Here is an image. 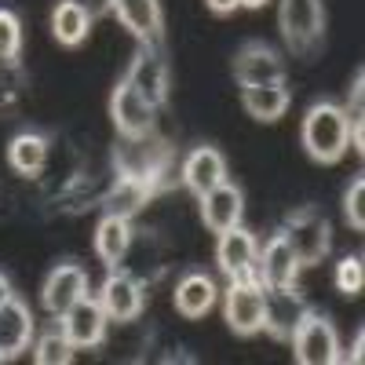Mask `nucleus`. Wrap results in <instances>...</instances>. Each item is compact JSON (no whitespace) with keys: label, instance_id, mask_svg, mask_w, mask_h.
<instances>
[{"label":"nucleus","instance_id":"1a4fd4ad","mask_svg":"<svg viewBox=\"0 0 365 365\" xmlns=\"http://www.w3.org/2000/svg\"><path fill=\"white\" fill-rule=\"evenodd\" d=\"M230 70H234V81L241 88H256V84H274V81H285L289 70H285V55L278 48H270L267 41H245L234 58H230Z\"/></svg>","mask_w":365,"mask_h":365},{"label":"nucleus","instance_id":"a211bd4d","mask_svg":"<svg viewBox=\"0 0 365 365\" xmlns=\"http://www.w3.org/2000/svg\"><path fill=\"white\" fill-rule=\"evenodd\" d=\"M223 179H227V158H223V150L208 146V143L205 146H194L190 154L179 161V182L194 197H201L212 187H220Z\"/></svg>","mask_w":365,"mask_h":365},{"label":"nucleus","instance_id":"2f4dec72","mask_svg":"<svg viewBox=\"0 0 365 365\" xmlns=\"http://www.w3.org/2000/svg\"><path fill=\"white\" fill-rule=\"evenodd\" d=\"M205 8L212 11V15H220V19H227V15H234L241 4L237 0H205Z\"/></svg>","mask_w":365,"mask_h":365},{"label":"nucleus","instance_id":"b1692460","mask_svg":"<svg viewBox=\"0 0 365 365\" xmlns=\"http://www.w3.org/2000/svg\"><path fill=\"white\" fill-rule=\"evenodd\" d=\"M91 26H96V15L77 0H58L51 11V37L63 48H81L91 37Z\"/></svg>","mask_w":365,"mask_h":365},{"label":"nucleus","instance_id":"c9c22d12","mask_svg":"<svg viewBox=\"0 0 365 365\" xmlns=\"http://www.w3.org/2000/svg\"><path fill=\"white\" fill-rule=\"evenodd\" d=\"M237 4H241V8H249V11H259V8L270 4V0H237Z\"/></svg>","mask_w":365,"mask_h":365},{"label":"nucleus","instance_id":"5701e85b","mask_svg":"<svg viewBox=\"0 0 365 365\" xmlns=\"http://www.w3.org/2000/svg\"><path fill=\"white\" fill-rule=\"evenodd\" d=\"M292 103L289 81H274V84H256V88H241V106L252 120H263V125H274L282 120L285 110Z\"/></svg>","mask_w":365,"mask_h":365},{"label":"nucleus","instance_id":"6e6552de","mask_svg":"<svg viewBox=\"0 0 365 365\" xmlns=\"http://www.w3.org/2000/svg\"><path fill=\"white\" fill-rule=\"evenodd\" d=\"M110 120L120 139H146L158 128V106H150L139 91L120 77L110 91Z\"/></svg>","mask_w":365,"mask_h":365},{"label":"nucleus","instance_id":"c756f323","mask_svg":"<svg viewBox=\"0 0 365 365\" xmlns=\"http://www.w3.org/2000/svg\"><path fill=\"white\" fill-rule=\"evenodd\" d=\"M22 55V19L11 8H0V58Z\"/></svg>","mask_w":365,"mask_h":365},{"label":"nucleus","instance_id":"72a5a7b5","mask_svg":"<svg viewBox=\"0 0 365 365\" xmlns=\"http://www.w3.org/2000/svg\"><path fill=\"white\" fill-rule=\"evenodd\" d=\"M77 4H84L91 15H103V11H110V0H77Z\"/></svg>","mask_w":365,"mask_h":365},{"label":"nucleus","instance_id":"f3484780","mask_svg":"<svg viewBox=\"0 0 365 365\" xmlns=\"http://www.w3.org/2000/svg\"><path fill=\"white\" fill-rule=\"evenodd\" d=\"M201 205V223L212 230V234H223L230 227L241 223V212H245V190L237 187V182L223 179L220 187H212L197 197Z\"/></svg>","mask_w":365,"mask_h":365},{"label":"nucleus","instance_id":"4be33fe9","mask_svg":"<svg viewBox=\"0 0 365 365\" xmlns=\"http://www.w3.org/2000/svg\"><path fill=\"white\" fill-rule=\"evenodd\" d=\"M161 194L158 182H150V179H132V175H117L113 179V187L103 194V212H110V216H139V212L150 205Z\"/></svg>","mask_w":365,"mask_h":365},{"label":"nucleus","instance_id":"9d476101","mask_svg":"<svg viewBox=\"0 0 365 365\" xmlns=\"http://www.w3.org/2000/svg\"><path fill=\"white\" fill-rule=\"evenodd\" d=\"M96 296L103 303V311L110 314V322H117V325L135 322L143 314V307H146V285L125 267H110L106 282L99 285Z\"/></svg>","mask_w":365,"mask_h":365},{"label":"nucleus","instance_id":"9b49d317","mask_svg":"<svg viewBox=\"0 0 365 365\" xmlns=\"http://www.w3.org/2000/svg\"><path fill=\"white\" fill-rule=\"evenodd\" d=\"M267 289V285H263ZM311 311L307 296L299 292V285H274L267 289V307H263V332L278 344H289L299 318Z\"/></svg>","mask_w":365,"mask_h":365},{"label":"nucleus","instance_id":"bb28decb","mask_svg":"<svg viewBox=\"0 0 365 365\" xmlns=\"http://www.w3.org/2000/svg\"><path fill=\"white\" fill-rule=\"evenodd\" d=\"M29 91V70L22 66L19 58H0V117H8L19 110V103L26 99Z\"/></svg>","mask_w":365,"mask_h":365},{"label":"nucleus","instance_id":"2eb2a0df","mask_svg":"<svg viewBox=\"0 0 365 365\" xmlns=\"http://www.w3.org/2000/svg\"><path fill=\"white\" fill-rule=\"evenodd\" d=\"M256 256H259V241L249 227H241V223L223 230L220 241H216V267H220V274L227 282L256 274Z\"/></svg>","mask_w":365,"mask_h":365},{"label":"nucleus","instance_id":"a878e982","mask_svg":"<svg viewBox=\"0 0 365 365\" xmlns=\"http://www.w3.org/2000/svg\"><path fill=\"white\" fill-rule=\"evenodd\" d=\"M29 351H34V361L37 365H70L77 358V347L66 336V329H63V322H58V318L48 329L37 332L34 344H29Z\"/></svg>","mask_w":365,"mask_h":365},{"label":"nucleus","instance_id":"7ed1b4c3","mask_svg":"<svg viewBox=\"0 0 365 365\" xmlns=\"http://www.w3.org/2000/svg\"><path fill=\"white\" fill-rule=\"evenodd\" d=\"M282 237L296 252L299 267H318L332 252V223L325 220V212H318L314 205H303V208L289 212L285 223H282Z\"/></svg>","mask_w":365,"mask_h":365},{"label":"nucleus","instance_id":"f704fd0d","mask_svg":"<svg viewBox=\"0 0 365 365\" xmlns=\"http://www.w3.org/2000/svg\"><path fill=\"white\" fill-rule=\"evenodd\" d=\"M8 296H11V282H8V274L0 270V303H4Z\"/></svg>","mask_w":365,"mask_h":365},{"label":"nucleus","instance_id":"cd10ccee","mask_svg":"<svg viewBox=\"0 0 365 365\" xmlns=\"http://www.w3.org/2000/svg\"><path fill=\"white\" fill-rule=\"evenodd\" d=\"M344 117H347V128H351V150L354 154H365V70L361 66L354 70V81L347 88Z\"/></svg>","mask_w":365,"mask_h":365},{"label":"nucleus","instance_id":"f8f14e48","mask_svg":"<svg viewBox=\"0 0 365 365\" xmlns=\"http://www.w3.org/2000/svg\"><path fill=\"white\" fill-rule=\"evenodd\" d=\"M91 292V282H88V270L73 259L66 263H55L48 270V278L41 285V303H44V311L51 318H63L77 299H84Z\"/></svg>","mask_w":365,"mask_h":365},{"label":"nucleus","instance_id":"412c9836","mask_svg":"<svg viewBox=\"0 0 365 365\" xmlns=\"http://www.w3.org/2000/svg\"><path fill=\"white\" fill-rule=\"evenodd\" d=\"M216 299H220V289H216V282H212L205 270H187L175 282V292H172L175 311L187 318V322L205 318L212 307H216Z\"/></svg>","mask_w":365,"mask_h":365},{"label":"nucleus","instance_id":"ddd939ff","mask_svg":"<svg viewBox=\"0 0 365 365\" xmlns=\"http://www.w3.org/2000/svg\"><path fill=\"white\" fill-rule=\"evenodd\" d=\"M37 336V318L29 311V303L11 292L4 303H0V361H15L29 351Z\"/></svg>","mask_w":365,"mask_h":365},{"label":"nucleus","instance_id":"0eeeda50","mask_svg":"<svg viewBox=\"0 0 365 365\" xmlns=\"http://www.w3.org/2000/svg\"><path fill=\"white\" fill-rule=\"evenodd\" d=\"M292 358L299 365H332L340 358V336H336V325L329 322V314L322 311H307L299 318L296 332H292Z\"/></svg>","mask_w":365,"mask_h":365},{"label":"nucleus","instance_id":"473e14b6","mask_svg":"<svg viewBox=\"0 0 365 365\" xmlns=\"http://www.w3.org/2000/svg\"><path fill=\"white\" fill-rule=\"evenodd\" d=\"M361 344H365V332L358 329V332H354V347H351L347 354L340 351V358H336V361H347V365H358V361H361Z\"/></svg>","mask_w":365,"mask_h":365},{"label":"nucleus","instance_id":"aec40b11","mask_svg":"<svg viewBox=\"0 0 365 365\" xmlns=\"http://www.w3.org/2000/svg\"><path fill=\"white\" fill-rule=\"evenodd\" d=\"M299 259L296 252L289 249V241L282 237V230H274L267 237V245H259V256H256V278L274 289V285H296L299 282Z\"/></svg>","mask_w":365,"mask_h":365},{"label":"nucleus","instance_id":"423d86ee","mask_svg":"<svg viewBox=\"0 0 365 365\" xmlns=\"http://www.w3.org/2000/svg\"><path fill=\"white\" fill-rule=\"evenodd\" d=\"M125 81L139 91V96L150 103V106H168V96H172V70H168V58L161 51V44H139L132 63L125 70Z\"/></svg>","mask_w":365,"mask_h":365},{"label":"nucleus","instance_id":"f03ea898","mask_svg":"<svg viewBox=\"0 0 365 365\" xmlns=\"http://www.w3.org/2000/svg\"><path fill=\"white\" fill-rule=\"evenodd\" d=\"M325 0H278V29L296 58H314L325 44Z\"/></svg>","mask_w":365,"mask_h":365},{"label":"nucleus","instance_id":"7c9ffc66","mask_svg":"<svg viewBox=\"0 0 365 365\" xmlns=\"http://www.w3.org/2000/svg\"><path fill=\"white\" fill-rule=\"evenodd\" d=\"M344 220L351 223V230H365V179L354 175L344 190Z\"/></svg>","mask_w":365,"mask_h":365},{"label":"nucleus","instance_id":"39448f33","mask_svg":"<svg viewBox=\"0 0 365 365\" xmlns=\"http://www.w3.org/2000/svg\"><path fill=\"white\" fill-rule=\"evenodd\" d=\"M263 307H267V289L256 274L227 282L223 318H227V329L234 336H256V332H263Z\"/></svg>","mask_w":365,"mask_h":365},{"label":"nucleus","instance_id":"c85d7f7f","mask_svg":"<svg viewBox=\"0 0 365 365\" xmlns=\"http://www.w3.org/2000/svg\"><path fill=\"white\" fill-rule=\"evenodd\" d=\"M332 282H336V289L344 292V296H358L361 289H365V263H361V256L354 252H347L340 263H336V270H332Z\"/></svg>","mask_w":365,"mask_h":365},{"label":"nucleus","instance_id":"4468645a","mask_svg":"<svg viewBox=\"0 0 365 365\" xmlns=\"http://www.w3.org/2000/svg\"><path fill=\"white\" fill-rule=\"evenodd\" d=\"M58 322H63L66 336L73 340L77 351H96V347H103L106 329H110V314L103 311V303H99L96 292H88L84 299H77Z\"/></svg>","mask_w":365,"mask_h":365},{"label":"nucleus","instance_id":"393cba45","mask_svg":"<svg viewBox=\"0 0 365 365\" xmlns=\"http://www.w3.org/2000/svg\"><path fill=\"white\" fill-rule=\"evenodd\" d=\"M132 220L125 216H110V212H103V220L96 227V256L103 259V267H120L132 249Z\"/></svg>","mask_w":365,"mask_h":365},{"label":"nucleus","instance_id":"dca6fc26","mask_svg":"<svg viewBox=\"0 0 365 365\" xmlns=\"http://www.w3.org/2000/svg\"><path fill=\"white\" fill-rule=\"evenodd\" d=\"M110 11L139 44H161L165 41L161 0H110Z\"/></svg>","mask_w":365,"mask_h":365},{"label":"nucleus","instance_id":"6ab92c4d","mask_svg":"<svg viewBox=\"0 0 365 365\" xmlns=\"http://www.w3.org/2000/svg\"><path fill=\"white\" fill-rule=\"evenodd\" d=\"M51 132L44 128H22L8 139V165L11 172H19L22 179H37L48 168L51 158Z\"/></svg>","mask_w":365,"mask_h":365},{"label":"nucleus","instance_id":"20e7f679","mask_svg":"<svg viewBox=\"0 0 365 365\" xmlns=\"http://www.w3.org/2000/svg\"><path fill=\"white\" fill-rule=\"evenodd\" d=\"M154 135L146 139H120V146H113V168L117 175H132V179H150L158 182L161 190L172 187L168 168H172V150L168 143H150Z\"/></svg>","mask_w":365,"mask_h":365},{"label":"nucleus","instance_id":"f257e3e1","mask_svg":"<svg viewBox=\"0 0 365 365\" xmlns=\"http://www.w3.org/2000/svg\"><path fill=\"white\" fill-rule=\"evenodd\" d=\"M299 143L314 165H336L351 150V128L336 99H314L299 120Z\"/></svg>","mask_w":365,"mask_h":365}]
</instances>
